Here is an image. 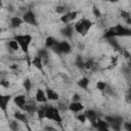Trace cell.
Listing matches in <instances>:
<instances>
[{"label": "cell", "instance_id": "6da1fadb", "mask_svg": "<svg viewBox=\"0 0 131 131\" xmlns=\"http://www.w3.org/2000/svg\"><path fill=\"white\" fill-rule=\"evenodd\" d=\"M130 34H131L130 29L126 28L121 24H117L114 27H111L108 30H106V32L104 33V38L111 39L116 37H126V36H130Z\"/></svg>", "mask_w": 131, "mask_h": 131}, {"label": "cell", "instance_id": "7a4b0ae2", "mask_svg": "<svg viewBox=\"0 0 131 131\" xmlns=\"http://www.w3.org/2000/svg\"><path fill=\"white\" fill-rule=\"evenodd\" d=\"M93 25H94V23L92 20H90L89 18L82 17L79 20H77L73 27H74V31L76 33H78L82 36H85V35H87V33L89 32V30L92 28Z\"/></svg>", "mask_w": 131, "mask_h": 131}, {"label": "cell", "instance_id": "3957f363", "mask_svg": "<svg viewBox=\"0 0 131 131\" xmlns=\"http://www.w3.org/2000/svg\"><path fill=\"white\" fill-rule=\"evenodd\" d=\"M13 39L18 43L19 48L21 49V51L26 54L29 53V49H30V45L33 41V37L30 34H15L13 36Z\"/></svg>", "mask_w": 131, "mask_h": 131}, {"label": "cell", "instance_id": "277c9868", "mask_svg": "<svg viewBox=\"0 0 131 131\" xmlns=\"http://www.w3.org/2000/svg\"><path fill=\"white\" fill-rule=\"evenodd\" d=\"M45 119L52 121L54 123L57 124H61L62 123V117L60 115L59 108L55 107L54 105H47L46 104V110H45Z\"/></svg>", "mask_w": 131, "mask_h": 131}, {"label": "cell", "instance_id": "5b68a950", "mask_svg": "<svg viewBox=\"0 0 131 131\" xmlns=\"http://www.w3.org/2000/svg\"><path fill=\"white\" fill-rule=\"evenodd\" d=\"M52 50H54L55 52H57L59 54H68V53H70L72 51V45L67 40L56 41V43L53 46Z\"/></svg>", "mask_w": 131, "mask_h": 131}, {"label": "cell", "instance_id": "8992f818", "mask_svg": "<svg viewBox=\"0 0 131 131\" xmlns=\"http://www.w3.org/2000/svg\"><path fill=\"white\" fill-rule=\"evenodd\" d=\"M104 120L108 123L110 128L115 129V130H121L122 125L124 123L123 117H121V116H115V115H113V116H105L104 117Z\"/></svg>", "mask_w": 131, "mask_h": 131}, {"label": "cell", "instance_id": "52a82bcc", "mask_svg": "<svg viewBox=\"0 0 131 131\" xmlns=\"http://www.w3.org/2000/svg\"><path fill=\"white\" fill-rule=\"evenodd\" d=\"M25 24L27 25H30V26H34V27H37L38 26V20H37V16L35 14V12L32 10V9H29L27 10L23 16H21Z\"/></svg>", "mask_w": 131, "mask_h": 131}, {"label": "cell", "instance_id": "ba28073f", "mask_svg": "<svg viewBox=\"0 0 131 131\" xmlns=\"http://www.w3.org/2000/svg\"><path fill=\"white\" fill-rule=\"evenodd\" d=\"M77 15H78L77 11H66L63 14H61L59 20L63 25H68V24H71L72 21H74L76 19Z\"/></svg>", "mask_w": 131, "mask_h": 131}, {"label": "cell", "instance_id": "9c48e42d", "mask_svg": "<svg viewBox=\"0 0 131 131\" xmlns=\"http://www.w3.org/2000/svg\"><path fill=\"white\" fill-rule=\"evenodd\" d=\"M91 126H92L94 129L99 130V131H106V130L110 129L108 123H107L104 119H100V118H98L94 123H92Z\"/></svg>", "mask_w": 131, "mask_h": 131}, {"label": "cell", "instance_id": "30bf717a", "mask_svg": "<svg viewBox=\"0 0 131 131\" xmlns=\"http://www.w3.org/2000/svg\"><path fill=\"white\" fill-rule=\"evenodd\" d=\"M11 100V95L10 94H2L0 93V110L3 113H7L8 104Z\"/></svg>", "mask_w": 131, "mask_h": 131}, {"label": "cell", "instance_id": "8fae6325", "mask_svg": "<svg viewBox=\"0 0 131 131\" xmlns=\"http://www.w3.org/2000/svg\"><path fill=\"white\" fill-rule=\"evenodd\" d=\"M68 110L71 111L72 113L78 114V113L83 112L85 110V106L81 101H71L68 105Z\"/></svg>", "mask_w": 131, "mask_h": 131}, {"label": "cell", "instance_id": "7c38bea8", "mask_svg": "<svg viewBox=\"0 0 131 131\" xmlns=\"http://www.w3.org/2000/svg\"><path fill=\"white\" fill-rule=\"evenodd\" d=\"M13 102H14V104H15L19 110L23 111L24 107H25V105H26V103H27V98H26L25 95L18 94V95H15V96L13 97Z\"/></svg>", "mask_w": 131, "mask_h": 131}, {"label": "cell", "instance_id": "4fadbf2b", "mask_svg": "<svg viewBox=\"0 0 131 131\" xmlns=\"http://www.w3.org/2000/svg\"><path fill=\"white\" fill-rule=\"evenodd\" d=\"M35 100L39 103H46L48 100H47V97H46L45 90H43L41 88H38L36 90V93H35Z\"/></svg>", "mask_w": 131, "mask_h": 131}, {"label": "cell", "instance_id": "5bb4252c", "mask_svg": "<svg viewBox=\"0 0 131 131\" xmlns=\"http://www.w3.org/2000/svg\"><path fill=\"white\" fill-rule=\"evenodd\" d=\"M13 117L17 122H20V123H24V124H28L29 123V119H28V116L26 115V112H24L21 110L16 111L13 114Z\"/></svg>", "mask_w": 131, "mask_h": 131}, {"label": "cell", "instance_id": "9a60e30c", "mask_svg": "<svg viewBox=\"0 0 131 131\" xmlns=\"http://www.w3.org/2000/svg\"><path fill=\"white\" fill-rule=\"evenodd\" d=\"M74 32H75V31H74V27L71 26L70 24L64 25V27H63V28L61 29V31H60L61 35H62L63 37H66V39H72Z\"/></svg>", "mask_w": 131, "mask_h": 131}, {"label": "cell", "instance_id": "2e32d148", "mask_svg": "<svg viewBox=\"0 0 131 131\" xmlns=\"http://www.w3.org/2000/svg\"><path fill=\"white\" fill-rule=\"evenodd\" d=\"M45 93H46L47 100L54 101V100H58V98H59V94H58L54 89H52V88H50V87H46Z\"/></svg>", "mask_w": 131, "mask_h": 131}, {"label": "cell", "instance_id": "e0dca14e", "mask_svg": "<svg viewBox=\"0 0 131 131\" xmlns=\"http://www.w3.org/2000/svg\"><path fill=\"white\" fill-rule=\"evenodd\" d=\"M84 114H85V116H86L87 121H89L91 124L94 123V122L99 118V117H98V114H97L94 110H91V108L86 110V111L84 112Z\"/></svg>", "mask_w": 131, "mask_h": 131}, {"label": "cell", "instance_id": "ac0fdd59", "mask_svg": "<svg viewBox=\"0 0 131 131\" xmlns=\"http://www.w3.org/2000/svg\"><path fill=\"white\" fill-rule=\"evenodd\" d=\"M24 24V20H23V18L20 17V16H12L11 18H10V27L12 28V29H17V28H19L21 25Z\"/></svg>", "mask_w": 131, "mask_h": 131}, {"label": "cell", "instance_id": "d6986e66", "mask_svg": "<svg viewBox=\"0 0 131 131\" xmlns=\"http://www.w3.org/2000/svg\"><path fill=\"white\" fill-rule=\"evenodd\" d=\"M89 83H90L89 78H87V77L84 76V77H82V78H80V79L78 80L77 85H78V87H80L81 89H83V90H87L88 87H89Z\"/></svg>", "mask_w": 131, "mask_h": 131}, {"label": "cell", "instance_id": "ffe728a7", "mask_svg": "<svg viewBox=\"0 0 131 131\" xmlns=\"http://www.w3.org/2000/svg\"><path fill=\"white\" fill-rule=\"evenodd\" d=\"M32 64L39 71H43V60L39 55H36L32 59Z\"/></svg>", "mask_w": 131, "mask_h": 131}, {"label": "cell", "instance_id": "44dd1931", "mask_svg": "<svg viewBox=\"0 0 131 131\" xmlns=\"http://www.w3.org/2000/svg\"><path fill=\"white\" fill-rule=\"evenodd\" d=\"M38 107H39V106H37L35 103H28V102H27L23 111L26 112V113H28V114H35V113L37 112Z\"/></svg>", "mask_w": 131, "mask_h": 131}, {"label": "cell", "instance_id": "7402d4cb", "mask_svg": "<svg viewBox=\"0 0 131 131\" xmlns=\"http://www.w3.org/2000/svg\"><path fill=\"white\" fill-rule=\"evenodd\" d=\"M56 41H57V40H56L54 37H52V36L46 37V39H45V48H47V49H52L53 46L55 45Z\"/></svg>", "mask_w": 131, "mask_h": 131}, {"label": "cell", "instance_id": "603a6c76", "mask_svg": "<svg viewBox=\"0 0 131 131\" xmlns=\"http://www.w3.org/2000/svg\"><path fill=\"white\" fill-rule=\"evenodd\" d=\"M37 55H39L42 58L43 62H46L48 60V51H47V48H42V49L38 50V54Z\"/></svg>", "mask_w": 131, "mask_h": 131}, {"label": "cell", "instance_id": "cb8c5ba5", "mask_svg": "<svg viewBox=\"0 0 131 131\" xmlns=\"http://www.w3.org/2000/svg\"><path fill=\"white\" fill-rule=\"evenodd\" d=\"M8 47L13 51H17L19 49V45L14 39H11L10 41H8Z\"/></svg>", "mask_w": 131, "mask_h": 131}, {"label": "cell", "instance_id": "d4e9b609", "mask_svg": "<svg viewBox=\"0 0 131 131\" xmlns=\"http://www.w3.org/2000/svg\"><path fill=\"white\" fill-rule=\"evenodd\" d=\"M23 86H24V88H25V90L27 91V92H30L31 91V89H32V82H31V80L29 79V78H27V79H25L24 80V82H23Z\"/></svg>", "mask_w": 131, "mask_h": 131}, {"label": "cell", "instance_id": "484cf974", "mask_svg": "<svg viewBox=\"0 0 131 131\" xmlns=\"http://www.w3.org/2000/svg\"><path fill=\"white\" fill-rule=\"evenodd\" d=\"M106 87H107V83L104 82V81H98L96 83V88L99 91H101V92H104V90L106 89Z\"/></svg>", "mask_w": 131, "mask_h": 131}, {"label": "cell", "instance_id": "4316f807", "mask_svg": "<svg viewBox=\"0 0 131 131\" xmlns=\"http://www.w3.org/2000/svg\"><path fill=\"white\" fill-rule=\"evenodd\" d=\"M94 66H95V62H94V60L92 58L91 59L89 58L86 61H84V69H86V70H91Z\"/></svg>", "mask_w": 131, "mask_h": 131}, {"label": "cell", "instance_id": "83f0119b", "mask_svg": "<svg viewBox=\"0 0 131 131\" xmlns=\"http://www.w3.org/2000/svg\"><path fill=\"white\" fill-rule=\"evenodd\" d=\"M9 129L13 130V131H16V130L19 129V125H18V123H17V121L15 119H14V121H11L9 123Z\"/></svg>", "mask_w": 131, "mask_h": 131}, {"label": "cell", "instance_id": "f1b7e54d", "mask_svg": "<svg viewBox=\"0 0 131 131\" xmlns=\"http://www.w3.org/2000/svg\"><path fill=\"white\" fill-rule=\"evenodd\" d=\"M79 115H77L76 116V120L77 121H79L80 123H82V124H84L86 121H87V119H86V116H85V114L84 113H82V114H80V113H78Z\"/></svg>", "mask_w": 131, "mask_h": 131}, {"label": "cell", "instance_id": "f546056e", "mask_svg": "<svg viewBox=\"0 0 131 131\" xmlns=\"http://www.w3.org/2000/svg\"><path fill=\"white\" fill-rule=\"evenodd\" d=\"M75 64H76V67H78V68H80V69H84V60H83L80 56H78V57L76 58Z\"/></svg>", "mask_w": 131, "mask_h": 131}, {"label": "cell", "instance_id": "4dcf8cb0", "mask_svg": "<svg viewBox=\"0 0 131 131\" xmlns=\"http://www.w3.org/2000/svg\"><path fill=\"white\" fill-rule=\"evenodd\" d=\"M0 86L3 88H9L10 87V83L7 79H1L0 80Z\"/></svg>", "mask_w": 131, "mask_h": 131}, {"label": "cell", "instance_id": "1f68e13d", "mask_svg": "<svg viewBox=\"0 0 131 131\" xmlns=\"http://www.w3.org/2000/svg\"><path fill=\"white\" fill-rule=\"evenodd\" d=\"M55 11L57 13H59V14H63L66 12V7L64 6H61V5H58V6L55 7Z\"/></svg>", "mask_w": 131, "mask_h": 131}, {"label": "cell", "instance_id": "d6a6232c", "mask_svg": "<svg viewBox=\"0 0 131 131\" xmlns=\"http://www.w3.org/2000/svg\"><path fill=\"white\" fill-rule=\"evenodd\" d=\"M92 12H93V14H94L95 17H100V16H101V12H100V10H99L97 7H95V6L92 8Z\"/></svg>", "mask_w": 131, "mask_h": 131}, {"label": "cell", "instance_id": "836d02e7", "mask_svg": "<svg viewBox=\"0 0 131 131\" xmlns=\"http://www.w3.org/2000/svg\"><path fill=\"white\" fill-rule=\"evenodd\" d=\"M72 101H81V95L79 93H74L72 96Z\"/></svg>", "mask_w": 131, "mask_h": 131}, {"label": "cell", "instance_id": "e575fe53", "mask_svg": "<svg viewBox=\"0 0 131 131\" xmlns=\"http://www.w3.org/2000/svg\"><path fill=\"white\" fill-rule=\"evenodd\" d=\"M120 15H121L123 18H128V17H131V16H130V13H129L128 11H125V10H122V11H121V13H120Z\"/></svg>", "mask_w": 131, "mask_h": 131}, {"label": "cell", "instance_id": "d590c367", "mask_svg": "<svg viewBox=\"0 0 131 131\" xmlns=\"http://www.w3.org/2000/svg\"><path fill=\"white\" fill-rule=\"evenodd\" d=\"M44 129H45V130H54V128H52V127H49V126H47V127H45Z\"/></svg>", "mask_w": 131, "mask_h": 131}, {"label": "cell", "instance_id": "8d00e7d4", "mask_svg": "<svg viewBox=\"0 0 131 131\" xmlns=\"http://www.w3.org/2000/svg\"><path fill=\"white\" fill-rule=\"evenodd\" d=\"M0 6H2V0H0Z\"/></svg>", "mask_w": 131, "mask_h": 131}, {"label": "cell", "instance_id": "74e56055", "mask_svg": "<svg viewBox=\"0 0 131 131\" xmlns=\"http://www.w3.org/2000/svg\"><path fill=\"white\" fill-rule=\"evenodd\" d=\"M2 31H3V30H2V29H1V28H0V33H1V32H2Z\"/></svg>", "mask_w": 131, "mask_h": 131}, {"label": "cell", "instance_id": "f35d334b", "mask_svg": "<svg viewBox=\"0 0 131 131\" xmlns=\"http://www.w3.org/2000/svg\"><path fill=\"white\" fill-rule=\"evenodd\" d=\"M1 73H2V72H1V71H0V75H1Z\"/></svg>", "mask_w": 131, "mask_h": 131}]
</instances>
